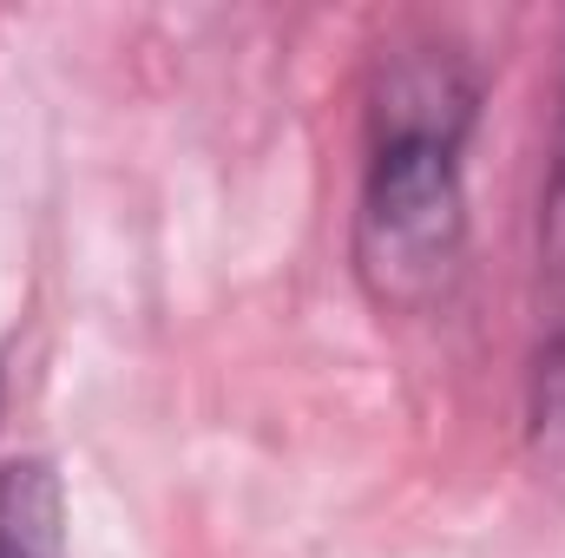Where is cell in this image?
Masks as SVG:
<instances>
[{
    "mask_svg": "<svg viewBox=\"0 0 565 558\" xmlns=\"http://www.w3.org/2000/svg\"><path fill=\"white\" fill-rule=\"evenodd\" d=\"M533 440L565 460V335H553L533 362Z\"/></svg>",
    "mask_w": 565,
    "mask_h": 558,
    "instance_id": "3",
    "label": "cell"
},
{
    "mask_svg": "<svg viewBox=\"0 0 565 558\" xmlns=\"http://www.w3.org/2000/svg\"><path fill=\"white\" fill-rule=\"evenodd\" d=\"M473 79L447 53H402L369 112V158L355 197V270L382 309H427L467 250Z\"/></svg>",
    "mask_w": 565,
    "mask_h": 558,
    "instance_id": "1",
    "label": "cell"
},
{
    "mask_svg": "<svg viewBox=\"0 0 565 558\" xmlns=\"http://www.w3.org/2000/svg\"><path fill=\"white\" fill-rule=\"evenodd\" d=\"M546 244L565 264V86H559V126H553V171H546Z\"/></svg>",
    "mask_w": 565,
    "mask_h": 558,
    "instance_id": "4",
    "label": "cell"
},
{
    "mask_svg": "<svg viewBox=\"0 0 565 558\" xmlns=\"http://www.w3.org/2000/svg\"><path fill=\"white\" fill-rule=\"evenodd\" d=\"M0 558H66V493L46 460L0 466Z\"/></svg>",
    "mask_w": 565,
    "mask_h": 558,
    "instance_id": "2",
    "label": "cell"
}]
</instances>
